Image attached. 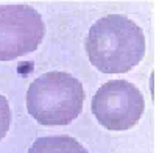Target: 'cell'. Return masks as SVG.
Segmentation results:
<instances>
[{
    "label": "cell",
    "mask_w": 159,
    "mask_h": 153,
    "mask_svg": "<svg viewBox=\"0 0 159 153\" xmlns=\"http://www.w3.org/2000/svg\"><path fill=\"white\" fill-rule=\"evenodd\" d=\"M86 52L92 66L103 73H125L145 55L142 28L126 16L100 17L88 31Z\"/></svg>",
    "instance_id": "1"
},
{
    "label": "cell",
    "mask_w": 159,
    "mask_h": 153,
    "mask_svg": "<svg viewBox=\"0 0 159 153\" xmlns=\"http://www.w3.org/2000/svg\"><path fill=\"white\" fill-rule=\"evenodd\" d=\"M84 88L67 72H47L31 81L27 91V109L41 125L72 123L83 109Z\"/></svg>",
    "instance_id": "2"
},
{
    "label": "cell",
    "mask_w": 159,
    "mask_h": 153,
    "mask_svg": "<svg viewBox=\"0 0 159 153\" xmlns=\"http://www.w3.org/2000/svg\"><path fill=\"white\" fill-rule=\"evenodd\" d=\"M91 109L102 127L109 131L133 128L143 114L142 92L126 80H111L100 86L91 102Z\"/></svg>",
    "instance_id": "3"
},
{
    "label": "cell",
    "mask_w": 159,
    "mask_h": 153,
    "mask_svg": "<svg viewBox=\"0 0 159 153\" xmlns=\"http://www.w3.org/2000/svg\"><path fill=\"white\" fill-rule=\"evenodd\" d=\"M44 35V21L33 7L24 3L0 7V61L34 52Z\"/></svg>",
    "instance_id": "4"
},
{
    "label": "cell",
    "mask_w": 159,
    "mask_h": 153,
    "mask_svg": "<svg viewBox=\"0 0 159 153\" xmlns=\"http://www.w3.org/2000/svg\"><path fill=\"white\" fill-rule=\"evenodd\" d=\"M28 153H88V150L72 136H45L38 137Z\"/></svg>",
    "instance_id": "5"
},
{
    "label": "cell",
    "mask_w": 159,
    "mask_h": 153,
    "mask_svg": "<svg viewBox=\"0 0 159 153\" xmlns=\"http://www.w3.org/2000/svg\"><path fill=\"white\" fill-rule=\"evenodd\" d=\"M11 125V109L5 95L0 94V141H2Z\"/></svg>",
    "instance_id": "6"
}]
</instances>
